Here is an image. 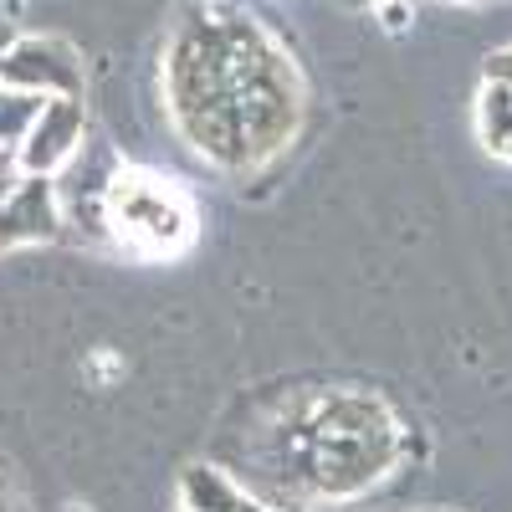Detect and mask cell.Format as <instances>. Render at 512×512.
<instances>
[{"label":"cell","mask_w":512,"mask_h":512,"mask_svg":"<svg viewBox=\"0 0 512 512\" xmlns=\"http://www.w3.org/2000/svg\"><path fill=\"white\" fill-rule=\"evenodd\" d=\"M175 118L200 154L246 169L297 128V77L251 16H205L169 52Z\"/></svg>","instance_id":"cell-1"},{"label":"cell","mask_w":512,"mask_h":512,"mask_svg":"<svg viewBox=\"0 0 512 512\" xmlns=\"http://www.w3.org/2000/svg\"><path fill=\"white\" fill-rule=\"evenodd\" d=\"M303 466L308 472L297 482H308L323 497H349L364 492L374 477H384V466L395 461V420L379 400L364 395H333L318 400L313 415L303 420Z\"/></svg>","instance_id":"cell-2"},{"label":"cell","mask_w":512,"mask_h":512,"mask_svg":"<svg viewBox=\"0 0 512 512\" xmlns=\"http://www.w3.org/2000/svg\"><path fill=\"white\" fill-rule=\"evenodd\" d=\"M103 226L139 256H175L195 241V205L190 195L149 169H113L103 195Z\"/></svg>","instance_id":"cell-3"},{"label":"cell","mask_w":512,"mask_h":512,"mask_svg":"<svg viewBox=\"0 0 512 512\" xmlns=\"http://www.w3.org/2000/svg\"><path fill=\"white\" fill-rule=\"evenodd\" d=\"M0 82L36 98H82V62L57 36H16L0 57Z\"/></svg>","instance_id":"cell-4"},{"label":"cell","mask_w":512,"mask_h":512,"mask_svg":"<svg viewBox=\"0 0 512 512\" xmlns=\"http://www.w3.org/2000/svg\"><path fill=\"white\" fill-rule=\"evenodd\" d=\"M82 144H88V108H82V98H47L31 123V134L16 149V164H21V175H52L57 180L82 154Z\"/></svg>","instance_id":"cell-5"},{"label":"cell","mask_w":512,"mask_h":512,"mask_svg":"<svg viewBox=\"0 0 512 512\" xmlns=\"http://www.w3.org/2000/svg\"><path fill=\"white\" fill-rule=\"evenodd\" d=\"M62 231V200L52 175H21L0 200V246H36Z\"/></svg>","instance_id":"cell-6"},{"label":"cell","mask_w":512,"mask_h":512,"mask_svg":"<svg viewBox=\"0 0 512 512\" xmlns=\"http://www.w3.org/2000/svg\"><path fill=\"white\" fill-rule=\"evenodd\" d=\"M241 497H246V492H241L226 472H216V466H190V472L180 477V502H185V512H236Z\"/></svg>","instance_id":"cell-7"},{"label":"cell","mask_w":512,"mask_h":512,"mask_svg":"<svg viewBox=\"0 0 512 512\" xmlns=\"http://www.w3.org/2000/svg\"><path fill=\"white\" fill-rule=\"evenodd\" d=\"M477 134L492 154H507L512 144V88L507 82H482L477 93Z\"/></svg>","instance_id":"cell-8"},{"label":"cell","mask_w":512,"mask_h":512,"mask_svg":"<svg viewBox=\"0 0 512 512\" xmlns=\"http://www.w3.org/2000/svg\"><path fill=\"white\" fill-rule=\"evenodd\" d=\"M41 103H47V98L21 93V88H6V82H0V149H21V139L31 134Z\"/></svg>","instance_id":"cell-9"},{"label":"cell","mask_w":512,"mask_h":512,"mask_svg":"<svg viewBox=\"0 0 512 512\" xmlns=\"http://www.w3.org/2000/svg\"><path fill=\"white\" fill-rule=\"evenodd\" d=\"M374 11L384 16V26H390V31H405V21H410V0H379Z\"/></svg>","instance_id":"cell-10"},{"label":"cell","mask_w":512,"mask_h":512,"mask_svg":"<svg viewBox=\"0 0 512 512\" xmlns=\"http://www.w3.org/2000/svg\"><path fill=\"white\" fill-rule=\"evenodd\" d=\"M21 180V164H16V149H0V200H6Z\"/></svg>","instance_id":"cell-11"},{"label":"cell","mask_w":512,"mask_h":512,"mask_svg":"<svg viewBox=\"0 0 512 512\" xmlns=\"http://www.w3.org/2000/svg\"><path fill=\"white\" fill-rule=\"evenodd\" d=\"M487 82H507V88H512V47L487 57Z\"/></svg>","instance_id":"cell-12"},{"label":"cell","mask_w":512,"mask_h":512,"mask_svg":"<svg viewBox=\"0 0 512 512\" xmlns=\"http://www.w3.org/2000/svg\"><path fill=\"white\" fill-rule=\"evenodd\" d=\"M11 41H16V36H11V26H6V21H0V57H6V52H11Z\"/></svg>","instance_id":"cell-13"},{"label":"cell","mask_w":512,"mask_h":512,"mask_svg":"<svg viewBox=\"0 0 512 512\" xmlns=\"http://www.w3.org/2000/svg\"><path fill=\"white\" fill-rule=\"evenodd\" d=\"M236 512H272V507H262L256 497H241V507H236Z\"/></svg>","instance_id":"cell-14"},{"label":"cell","mask_w":512,"mask_h":512,"mask_svg":"<svg viewBox=\"0 0 512 512\" xmlns=\"http://www.w3.org/2000/svg\"><path fill=\"white\" fill-rule=\"evenodd\" d=\"M344 6H349V11H374L379 0H344Z\"/></svg>","instance_id":"cell-15"},{"label":"cell","mask_w":512,"mask_h":512,"mask_svg":"<svg viewBox=\"0 0 512 512\" xmlns=\"http://www.w3.org/2000/svg\"><path fill=\"white\" fill-rule=\"evenodd\" d=\"M0 512H6V477H0Z\"/></svg>","instance_id":"cell-16"},{"label":"cell","mask_w":512,"mask_h":512,"mask_svg":"<svg viewBox=\"0 0 512 512\" xmlns=\"http://www.w3.org/2000/svg\"><path fill=\"white\" fill-rule=\"evenodd\" d=\"M461 6H487V0H461Z\"/></svg>","instance_id":"cell-17"},{"label":"cell","mask_w":512,"mask_h":512,"mask_svg":"<svg viewBox=\"0 0 512 512\" xmlns=\"http://www.w3.org/2000/svg\"><path fill=\"white\" fill-rule=\"evenodd\" d=\"M502 159H512V144H507V154H502Z\"/></svg>","instance_id":"cell-18"}]
</instances>
